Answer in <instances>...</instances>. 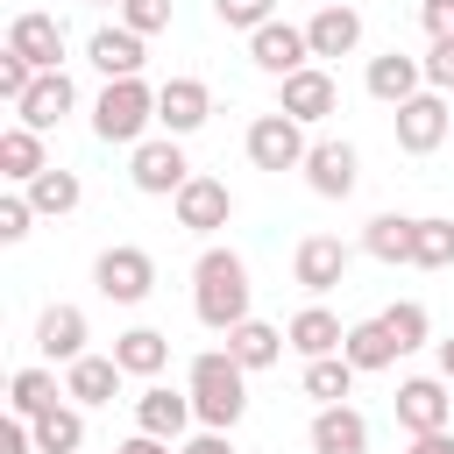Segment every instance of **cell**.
Masks as SVG:
<instances>
[{"mask_svg": "<svg viewBox=\"0 0 454 454\" xmlns=\"http://www.w3.org/2000/svg\"><path fill=\"white\" fill-rule=\"evenodd\" d=\"M284 348H291V340H284L270 319H241V326L227 333V355H234L248 376H255V369H277V362H284Z\"/></svg>", "mask_w": 454, "mask_h": 454, "instance_id": "27", "label": "cell"}, {"mask_svg": "<svg viewBox=\"0 0 454 454\" xmlns=\"http://www.w3.org/2000/svg\"><path fill=\"white\" fill-rule=\"evenodd\" d=\"M333 106H340V85H333V71H319V64H305V71H291V78L277 85V114H291L298 128L326 121Z\"/></svg>", "mask_w": 454, "mask_h": 454, "instance_id": "12", "label": "cell"}, {"mask_svg": "<svg viewBox=\"0 0 454 454\" xmlns=\"http://www.w3.org/2000/svg\"><path fill=\"white\" fill-rule=\"evenodd\" d=\"M192 419H199V411H192V390L142 383V397H135V433H149V440H177Z\"/></svg>", "mask_w": 454, "mask_h": 454, "instance_id": "17", "label": "cell"}, {"mask_svg": "<svg viewBox=\"0 0 454 454\" xmlns=\"http://www.w3.org/2000/svg\"><path fill=\"white\" fill-rule=\"evenodd\" d=\"M369 99H383V106H404L411 92H426V64L419 57H404V50H383V57H369Z\"/></svg>", "mask_w": 454, "mask_h": 454, "instance_id": "19", "label": "cell"}, {"mask_svg": "<svg viewBox=\"0 0 454 454\" xmlns=\"http://www.w3.org/2000/svg\"><path fill=\"white\" fill-rule=\"evenodd\" d=\"M28 220H35L28 192H7V199H0V241H21V234H28Z\"/></svg>", "mask_w": 454, "mask_h": 454, "instance_id": "39", "label": "cell"}, {"mask_svg": "<svg viewBox=\"0 0 454 454\" xmlns=\"http://www.w3.org/2000/svg\"><path fill=\"white\" fill-rule=\"evenodd\" d=\"M419 64H426V85L433 92H454V43H433Z\"/></svg>", "mask_w": 454, "mask_h": 454, "instance_id": "40", "label": "cell"}, {"mask_svg": "<svg viewBox=\"0 0 454 454\" xmlns=\"http://www.w3.org/2000/svg\"><path fill=\"white\" fill-rule=\"evenodd\" d=\"M92 284H99V298H114V305H142V298L156 291V255H149V248H135V241L99 248Z\"/></svg>", "mask_w": 454, "mask_h": 454, "instance_id": "5", "label": "cell"}, {"mask_svg": "<svg viewBox=\"0 0 454 454\" xmlns=\"http://www.w3.org/2000/svg\"><path fill=\"white\" fill-rule=\"evenodd\" d=\"M128 177H135V192H149V199H177L199 170L184 163V142H177V135H149V142H135Z\"/></svg>", "mask_w": 454, "mask_h": 454, "instance_id": "4", "label": "cell"}, {"mask_svg": "<svg viewBox=\"0 0 454 454\" xmlns=\"http://www.w3.org/2000/svg\"><path fill=\"white\" fill-rule=\"evenodd\" d=\"M213 14H220V28H262V21H277V0H213Z\"/></svg>", "mask_w": 454, "mask_h": 454, "instance_id": "36", "label": "cell"}, {"mask_svg": "<svg viewBox=\"0 0 454 454\" xmlns=\"http://www.w3.org/2000/svg\"><path fill=\"white\" fill-rule=\"evenodd\" d=\"M121 376H128V369H121L114 355H85V362L64 369V397H71V404H114V397H121Z\"/></svg>", "mask_w": 454, "mask_h": 454, "instance_id": "23", "label": "cell"}, {"mask_svg": "<svg viewBox=\"0 0 454 454\" xmlns=\"http://www.w3.org/2000/svg\"><path fill=\"white\" fill-rule=\"evenodd\" d=\"M454 135V106H447V92H411L404 106H397V149L404 156H433L440 142Z\"/></svg>", "mask_w": 454, "mask_h": 454, "instance_id": "6", "label": "cell"}, {"mask_svg": "<svg viewBox=\"0 0 454 454\" xmlns=\"http://www.w3.org/2000/svg\"><path fill=\"white\" fill-rule=\"evenodd\" d=\"M305 128L291 114H255L248 121V163L255 170H305Z\"/></svg>", "mask_w": 454, "mask_h": 454, "instance_id": "7", "label": "cell"}, {"mask_svg": "<svg viewBox=\"0 0 454 454\" xmlns=\"http://www.w3.org/2000/svg\"><path fill=\"white\" fill-rule=\"evenodd\" d=\"M340 355H348L362 376H369V369H390V362H397V340H390L383 312H376V319H355V326H348V340H340Z\"/></svg>", "mask_w": 454, "mask_h": 454, "instance_id": "29", "label": "cell"}, {"mask_svg": "<svg viewBox=\"0 0 454 454\" xmlns=\"http://www.w3.org/2000/svg\"><path fill=\"white\" fill-rule=\"evenodd\" d=\"M383 326H390L397 355H411V348H426V340H433V319H426V305H419V298H397V305H383Z\"/></svg>", "mask_w": 454, "mask_h": 454, "instance_id": "35", "label": "cell"}, {"mask_svg": "<svg viewBox=\"0 0 454 454\" xmlns=\"http://www.w3.org/2000/svg\"><path fill=\"white\" fill-rule=\"evenodd\" d=\"M35 78H43V71H35L28 57H14V50H0V92H7V106H21Z\"/></svg>", "mask_w": 454, "mask_h": 454, "instance_id": "38", "label": "cell"}, {"mask_svg": "<svg viewBox=\"0 0 454 454\" xmlns=\"http://www.w3.org/2000/svg\"><path fill=\"white\" fill-rule=\"evenodd\" d=\"M0 454H35V426L28 419H7L0 426Z\"/></svg>", "mask_w": 454, "mask_h": 454, "instance_id": "42", "label": "cell"}, {"mask_svg": "<svg viewBox=\"0 0 454 454\" xmlns=\"http://www.w3.org/2000/svg\"><path fill=\"white\" fill-rule=\"evenodd\" d=\"M248 64H255V71H270V78L284 85L291 71H305V64H312V43H305V28H298V21H262V28L248 35Z\"/></svg>", "mask_w": 454, "mask_h": 454, "instance_id": "10", "label": "cell"}, {"mask_svg": "<svg viewBox=\"0 0 454 454\" xmlns=\"http://www.w3.org/2000/svg\"><path fill=\"white\" fill-rule=\"evenodd\" d=\"M78 199H85V184H78V170H43L35 184H28V206L43 213V220H64V213H78Z\"/></svg>", "mask_w": 454, "mask_h": 454, "instance_id": "32", "label": "cell"}, {"mask_svg": "<svg viewBox=\"0 0 454 454\" xmlns=\"http://www.w3.org/2000/svg\"><path fill=\"white\" fill-rule=\"evenodd\" d=\"M419 21H426V35H433V43H454V0H426V7H419Z\"/></svg>", "mask_w": 454, "mask_h": 454, "instance_id": "41", "label": "cell"}, {"mask_svg": "<svg viewBox=\"0 0 454 454\" xmlns=\"http://www.w3.org/2000/svg\"><path fill=\"white\" fill-rule=\"evenodd\" d=\"M206 121H213V85H206V78H163V85H156V128H163V135L184 142V135H199Z\"/></svg>", "mask_w": 454, "mask_h": 454, "instance_id": "9", "label": "cell"}, {"mask_svg": "<svg viewBox=\"0 0 454 454\" xmlns=\"http://www.w3.org/2000/svg\"><path fill=\"white\" fill-rule=\"evenodd\" d=\"M7 50H14V57H28L35 71H64V21H57V14H43V7H28V14H14V21H7Z\"/></svg>", "mask_w": 454, "mask_h": 454, "instance_id": "13", "label": "cell"}, {"mask_svg": "<svg viewBox=\"0 0 454 454\" xmlns=\"http://www.w3.org/2000/svg\"><path fill=\"white\" fill-rule=\"evenodd\" d=\"M170 206H177V227H184V234H213V227L234 220V192H227L220 177H206V170H199Z\"/></svg>", "mask_w": 454, "mask_h": 454, "instance_id": "16", "label": "cell"}, {"mask_svg": "<svg viewBox=\"0 0 454 454\" xmlns=\"http://www.w3.org/2000/svg\"><path fill=\"white\" fill-rule=\"evenodd\" d=\"M114 454H170V440H149V433H135V440H121Z\"/></svg>", "mask_w": 454, "mask_h": 454, "instance_id": "45", "label": "cell"}, {"mask_svg": "<svg viewBox=\"0 0 454 454\" xmlns=\"http://www.w3.org/2000/svg\"><path fill=\"white\" fill-rule=\"evenodd\" d=\"M177 454H234V440H227V433H192Z\"/></svg>", "mask_w": 454, "mask_h": 454, "instance_id": "43", "label": "cell"}, {"mask_svg": "<svg viewBox=\"0 0 454 454\" xmlns=\"http://www.w3.org/2000/svg\"><path fill=\"white\" fill-rule=\"evenodd\" d=\"M64 404V383H57V369H14V383H7V419H43V411H57Z\"/></svg>", "mask_w": 454, "mask_h": 454, "instance_id": "25", "label": "cell"}, {"mask_svg": "<svg viewBox=\"0 0 454 454\" xmlns=\"http://www.w3.org/2000/svg\"><path fill=\"white\" fill-rule=\"evenodd\" d=\"M35 348L50 355V362H85V312L78 305H43V319H35Z\"/></svg>", "mask_w": 454, "mask_h": 454, "instance_id": "22", "label": "cell"}, {"mask_svg": "<svg viewBox=\"0 0 454 454\" xmlns=\"http://www.w3.org/2000/svg\"><path fill=\"white\" fill-rule=\"evenodd\" d=\"M121 28H135V35H163V28H170V0H121Z\"/></svg>", "mask_w": 454, "mask_h": 454, "instance_id": "37", "label": "cell"}, {"mask_svg": "<svg viewBox=\"0 0 454 454\" xmlns=\"http://www.w3.org/2000/svg\"><path fill=\"white\" fill-rule=\"evenodd\" d=\"M92 7H99V0H92Z\"/></svg>", "mask_w": 454, "mask_h": 454, "instance_id": "47", "label": "cell"}, {"mask_svg": "<svg viewBox=\"0 0 454 454\" xmlns=\"http://www.w3.org/2000/svg\"><path fill=\"white\" fill-rule=\"evenodd\" d=\"M411 270H454V220L426 213L411 234Z\"/></svg>", "mask_w": 454, "mask_h": 454, "instance_id": "34", "label": "cell"}, {"mask_svg": "<svg viewBox=\"0 0 454 454\" xmlns=\"http://www.w3.org/2000/svg\"><path fill=\"white\" fill-rule=\"evenodd\" d=\"M355 362L348 355H319V362H305V397H319V404H340L348 390H355Z\"/></svg>", "mask_w": 454, "mask_h": 454, "instance_id": "33", "label": "cell"}, {"mask_svg": "<svg viewBox=\"0 0 454 454\" xmlns=\"http://www.w3.org/2000/svg\"><path fill=\"white\" fill-rule=\"evenodd\" d=\"M404 454H454V426H447V433H419Z\"/></svg>", "mask_w": 454, "mask_h": 454, "instance_id": "44", "label": "cell"}, {"mask_svg": "<svg viewBox=\"0 0 454 454\" xmlns=\"http://www.w3.org/2000/svg\"><path fill=\"white\" fill-rule=\"evenodd\" d=\"M433 348H440V376L454 383V333H447V340H433Z\"/></svg>", "mask_w": 454, "mask_h": 454, "instance_id": "46", "label": "cell"}, {"mask_svg": "<svg viewBox=\"0 0 454 454\" xmlns=\"http://www.w3.org/2000/svg\"><path fill=\"white\" fill-rule=\"evenodd\" d=\"M114 362H121L128 376L156 383V376H163V362H170V333H156V326H128V333L114 340Z\"/></svg>", "mask_w": 454, "mask_h": 454, "instance_id": "28", "label": "cell"}, {"mask_svg": "<svg viewBox=\"0 0 454 454\" xmlns=\"http://www.w3.org/2000/svg\"><path fill=\"white\" fill-rule=\"evenodd\" d=\"M43 170H50V156H43V135H35V128H21V121H14V128H7V135H0V177H7V184H21V192H28V184H35V177H43Z\"/></svg>", "mask_w": 454, "mask_h": 454, "instance_id": "26", "label": "cell"}, {"mask_svg": "<svg viewBox=\"0 0 454 454\" xmlns=\"http://www.w3.org/2000/svg\"><path fill=\"white\" fill-rule=\"evenodd\" d=\"M411 234H419V220L376 213V220L362 227V255H376V262H411Z\"/></svg>", "mask_w": 454, "mask_h": 454, "instance_id": "30", "label": "cell"}, {"mask_svg": "<svg viewBox=\"0 0 454 454\" xmlns=\"http://www.w3.org/2000/svg\"><path fill=\"white\" fill-rule=\"evenodd\" d=\"M149 121H156V85H142V78H114L92 99V135L99 142H142Z\"/></svg>", "mask_w": 454, "mask_h": 454, "instance_id": "3", "label": "cell"}, {"mask_svg": "<svg viewBox=\"0 0 454 454\" xmlns=\"http://www.w3.org/2000/svg\"><path fill=\"white\" fill-rule=\"evenodd\" d=\"M192 312H199V326H213V333H234L241 319H255V312H248V262H241L234 248H206V255L192 262Z\"/></svg>", "mask_w": 454, "mask_h": 454, "instance_id": "1", "label": "cell"}, {"mask_svg": "<svg viewBox=\"0 0 454 454\" xmlns=\"http://www.w3.org/2000/svg\"><path fill=\"white\" fill-rule=\"evenodd\" d=\"M28 426H35V454H78L85 447V404H57Z\"/></svg>", "mask_w": 454, "mask_h": 454, "instance_id": "31", "label": "cell"}, {"mask_svg": "<svg viewBox=\"0 0 454 454\" xmlns=\"http://www.w3.org/2000/svg\"><path fill=\"white\" fill-rule=\"evenodd\" d=\"M284 340L305 355V362H319V355H340V340H348V326L326 312V305H305V312H291V326H284Z\"/></svg>", "mask_w": 454, "mask_h": 454, "instance_id": "24", "label": "cell"}, {"mask_svg": "<svg viewBox=\"0 0 454 454\" xmlns=\"http://www.w3.org/2000/svg\"><path fill=\"white\" fill-rule=\"evenodd\" d=\"M71 106H78V85H71L64 71H43V78L28 85V99L14 106V121H21V128H35V135H50V128H57Z\"/></svg>", "mask_w": 454, "mask_h": 454, "instance_id": "20", "label": "cell"}, {"mask_svg": "<svg viewBox=\"0 0 454 454\" xmlns=\"http://www.w3.org/2000/svg\"><path fill=\"white\" fill-rule=\"evenodd\" d=\"M184 390H192V411H199V426H206V433H234V426H241V411H248V369H241L227 348L192 355Z\"/></svg>", "mask_w": 454, "mask_h": 454, "instance_id": "2", "label": "cell"}, {"mask_svg": "<svg viewBox=\"0 0 454 454\" xmlns=\"http://www.w3.org/2000/svg\"><path fill=\"white\" fill-rule=\"evenodd\" d=\"M305 43H312V57H355V43H362V7L326 0V7L305 21Z\"/></svg>", "mask_w": 454, "mask_h": 454, "instance_id": "18", "label": "cell"}, {"mask_svg": "<svg viewBox=\"0 0 454 454\" xmlns=\"http://www.w3.org/2000/svg\"><path fill=\"white\" fill-rule=\"evenodd\" d=\"M312 454H369V419L355 404H319L312 411Z\"/></svg>", "mask_w": 454, "mask_h": 454, "instance_id": "21", "label": "cell"}, {"mask_svg": "<svg viewBox=\"0 0 454 454\" xmlns=\"http://www.w3.org/2000/svg\"><path fill=\"white\" fill-rule=\"evenodd\" d=\"M305 184H312L319 199H348V192L362 184L355 142H312V149H305Z\"/></svg>", "mask_w": 454, "mask_h": 454, "instance_id": "15", "label": "cell"}, {"mask_svg": "<svg viewBox=\"0 0 454 454\" xmlns=\"http://www.w3.org/2000/svg\"><path fill=\"white\" fill-rule=\"evenodd\" d=\"M142 43H149V35H135V28H121V21H114V28H92V35H85V64H92L106 85H114V78H142V64H149Z\"/></svg>", "mask_w": 454, "mask_h": 454, "instance_id": "14", "label": "cell"}, {"mask_svg": "<svg viewBox=\"0 0 454 454\" xmlns=\"http://www.w3.org/2000/svg\"><path fill=\"white\" fill-rule=\"evenodd\" d=\"M348 262H355V248H348L340 234H305L298 255H291V277L319 298V291H340V284H348Z\"/></svg>", "mask_w": 454, "mask_h": 454, "instance_id": "11", "label": "cell"}, {"mask_svg": "<svg viewBox=\"0 0 454 454\" xmlns=\"http://www.w3.org/2000/svg\"><path fill=\"white\" fill-rule=\"evenodd\" d=\"M454 383L447 376H404L397 383V426L419 440V433H447L454 426V397H447Z\"/></svg>", "mask_w": 454, "mask_h": 454, "instance_id": "8", "label": "cell"}]
</instances>
